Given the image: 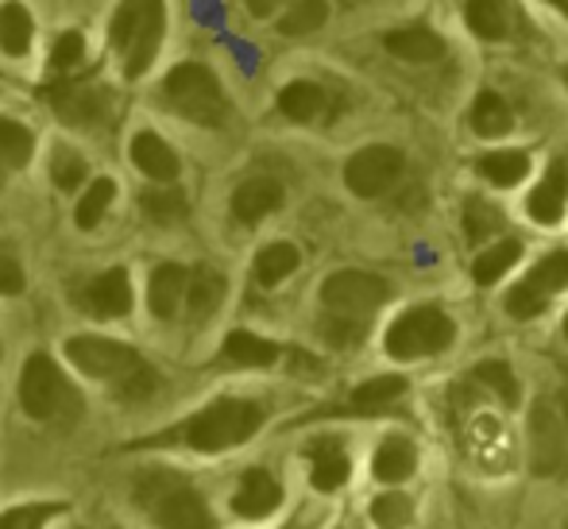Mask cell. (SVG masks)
I'll return each mask as SVG.
<instances>
[{
	"label": "cell",
	"mask_w": 568,
	"mask_h": 529,
	"mask_svg": "<svg viewBox=\"0 0 568 529\" xmlns=\"http://www.w3.org/2000/svg\"><path fill=\"white\" fill-rule=\"evenodd\" d=\"M471 379H476L484 390H491V395L499 398L503 406H515L518 403V379H515V372L503 364V359H484V364H476Z\"/></svg>",
	"instance_id": "e575fe53"
},
{
	"label": "cell",
	"mask_w": 568,
	"mask_h": 529,
	"mask_svg": "<svg viewBox=\"0 0 568 529\" xmlns=\"http://www.w3.org/2000/svg\"><path fill=\"white\" fill-rule=\"evenodd\" d=\"M403 395H406L403 375H375V379L359 383V387L352 390V398H348V406H344V410H348V414H383L390 403H398Z\"/></svg>",
	"instance_id": "44dd1931"
},
{
	"label": "cell",
	"mask_w": 568,
	"mask_h": 529,
	"mask_svg": "<svg viewBox=\"0 0 568 529\" xmlns=\"http://www.w3.org/2000/svg\"><path fill=\"white\" fill-rule=\"evenodd\" d=\"M82 302L93 317H124L132 309V278H128L124 267L105 271L85 286Z\"/></svg>",
	"instance_id": "4fadbf2b"
},
{
	"label": "cell",
	"mask_w": 568,
	"mask_h": 529,
	"mask_svg": "<svg viewBox=\"0 0 568 529\" xmlns=\"http://www.w3.org/2000/svg\"><path fill=\"white\" fill-rule=\"evenodd\" d=\"M163 101L179 112L182 120H194L202 128H221L229 120V98L210 67L202 62H182L166 74Z\"/></svg>",
	"instance_id": "5b68a950"
},
{
	"label": "cell",
	"mask_w": 568,
	"mask_h": 529,
	"mask_svg": "<svg viewBox=\"0 0 568 529\" xmlns=\"http://www.w3.org/2000/svg\"><path fill=\"white\" fill-rule=\"evenodd\" d=\"M163 0H120L113 16V47L120 51L128 78L148 74V67L159 54V43H163Z\"/></svg>",
	"instance_id": "277c9868"
},
{
	"label": "cell",
	"mask_w": 568,
	"mask_h": 529,
	"mask_svg": "<svg viewBox=\"0 0 568 529\" xmlns=\"http://www.w3.org/2000/svg\"><path fill=\"white\" fill-rule=\"evenodd\" d=\"M51 179L59 190H78L85 179V159L74 147H59L51 155Z\"/></svg>",
	"instance_id": "f35d334b"
},
{
	"label": "cell",
	"mask_w": 568,
	"mask_h": 529,
	"mask_svg": "<svg viewBox=\"0 0 568 529\" xmlns=\"http://www.w3.org/2000/svg\"><path fill=\"white\" fill-rule=\"evenodd\" d=\"M85 59V39L82 31H62L59 39H54V51H51V70L54 74H62V70H74L78 62Z\"/></svg>",
	"instance_id": "60d3db41"
},
{
	"label": "cell",
	"mask_w": 568,
	"mask_h": 529,
	"mask_svg": "<svg viewBox=\"0 0 568 529\" xmlns=\"http://www.w3.org/2000/svg\"><path fill=\"white\" fill-rule=\"evenodd\" d=\"M298 263H302V255H298V247L294 244H267L260 255H255V283L260 286H278L283 278H291L294 271H298Z\"/></svg>",
	"instance_id": "f546056e"
},
{
	"label": "cell",
	"mask_w": 568,
	"mask_h": 529,
	"mask_svg": "<svg viewBox=\"0 0 568 529\" xmlns=\"http://www.w3.org/2000/svg\"><path fill=\"white\" fill-rule=\"evenodd\" d=\"M221 302H225V275H221V271H213V267L190 271L186 298H182V306L190 309V317H194V321L213 317Z\"/></svg>",
	"instance_id": "ffe728a7"
},
{
	"label": "cell",
	"mask_w": 568,
	"mask_h": 529,
	"mask_svg": "<svg viewBox=\"0 0 568 529\" xmlns=\"http://www.w3.org/2000/svg\"><path fill=\"white\" fill-rule=\"evenodd\" d=\"M565 205H568V159H554L546 179L534 186L526 210H530L538 224H557L565 216Z\"/></svg>",
	"instance_id": "9a60e30c"
},
{
	"label": "cell",
	"mask_w": 568,
	"mask_h": 529,
	"mask_svg": "<svg viewBox=\"0 0 568 529\" xmlns=\"http://www.w3.org/2000/svg\"><path fill=\"white\" fill-rule=\"evenodd\" d=\"M348 456H344L341 445H333V440H325V445H317L314 452H310V484L317 487V491H337V487L348 484Z\"/></svg>",
	"instance_id": "d4e9b609"
},
{
	"label": "cell",
	"mask_w": 568,
	"mask_h": 529,
	"mask_svg": "<svg viewBox=\"0 0 568 529\" xmlns=\"http://www.w3.org/2000/svg\"><path fill=\"white\" fill-rule=\"evenodd\" d=\"M278 4H283V0H247V8H252L255 16H271Z\"/></svg>",
	"instance_id": "7bdbcfd3"
},
{
	"label": "cell",
	"mask_w": 568,
	"mask_h": 529,
	"mask_svg": "<svg viewBox=\"0 0 568 529\" xmlns=\"http://www.w3.org/2000/svg\"><path fill=\"white\" fill-rule=\"evenodd\" d=\"M515 128V112L495 90H484L471 101V132L484 135V140H499Z\"/></svg>",
	"instance_id": "4316f807"
},
{
	"label": "cell",
	"mask_w": 568,
	"mask_h": 529,
	"mask_svg": "<svg viewBox=\"0 0 568 529\" xmlns=\"http://www.w3.org/2000/svg\"><path fill=\"white\" fill-rule=\"evenodd\" d=\"M325 109H329V93L317 82H291L278 93V112H283L286 120H298V124L317 120Z\"/></svg>",
	"instance_id": "cb8c5ba5"
},
{
	"label": "cell",
	"mask_w": 568,
	"mask_h": 529,
	"mask_svg": "<svg viewBox=\"0 0 568 529\" xmlns=\"http://www.w3.org/2000/svg\"><path fill=\"white\" fill-rule=\"evenodd\" d=\"M186 283L190 271L179 267V263H163V267L151 271L148 283V306L159 321H171L182 309V298H186Z\"/></svg>",
	"instance_id": "e0dca14e"
},
{
	"label": "cell",
	"mask_w": 568,
	"mask_h": 529,
	"mask_svg": "<svg viewBox=\"0 0 568 529\" xmlns=\"http://www.w3.org/2000/svg\"><path fill=\"white\" fill-rule=\"evenodd\" d=\"M67 356L78 372H85L90 379L113 383L124 398H148L159 387L155 367L135 348L109 340V336H74V340H67Z\"/></svg>",
	"instance_id": "7a4b0ae2"
},
{
	"label": "cell",
	"mask_w": 568,
	"mask_h": 529,
	"mask_svg": "<svg viewBox=\"0 0 568 529\" xmlns=\"http://www.w3.org/2000/svg\"><path fill=\"white\" fill-rule=\"evenodd\" d=\"M20 403L31 418L39 421H59V418H74L82 410V395L74 390V383L59 372L51 356L36 352L28 356L20 372Z\"/></svg>",
	"instance_id": "52a82bcc"
},
{
	"label": "cell",
	"mask_w": 568,
	"mask_h": 529,
	"mask_svg": "<svg viewBox=\"0 0 568 529\" xmlns=\"http://www.w3.org/2000/svg\"><path fill=\"white\" fill-rule=\"evenodd\" d=\"M263 406L247 403V398H221V403L205 406L202 414H194L186 425H179L174 433H166L163 440H179V445H190L197 452H225V448H236L252 437L263 425Z\"/></svg>",
	"instance_id": "3957f363"
},
{
	"label": "cell",
	"mask_w": 568,
	"mask_h": 529,
	"mask_svg": "<svg viewBox=\"0 0 568 529\" xmlns=\"http://www.w3.org/2000/svg\"><path fill=\"white\" fill-rule=\"evenodd\" d=\"M283 502V487H278V479L271 476V471L263 468H252L244 479H240L236 495H232V510H236L240 518H267L271 510Z\"/></svg>",
	"instance_id": "5bb4252c"
},
{
	"label": "cell",
	"mask_w": 568,
	"mask_h": 529,
	"mask_svg": "<svg viewBox=\"0 0 568 529\" xmlns=\"http://www.w3.org/2000/svg\"><path fill=\"white\" fill-rule=\"evenodd\" d=\"M390 283L372 271H337L322 283V333L337 348H352L367 336L372 317L387 306Z\"/></svg>",
	"instance_id": "6da1fadb"
},
{
	"label": "cell",
	"mask_w": 568,
	"mask_h": 529,
	"mask_svg": "<svg viewBox=\"0 0 568 529\" xmlns=\"http://www.w3.org/2000/svg\"><path fill=\"white\" fill-rule=\"evenodd\" d=\"M278 359V344L263 340V336L247 333V328H236L225 340V364L236 367H271Z\"/></svg>",
	"instance_id": "83f0119b"
},
{
	"label": "cell",
	"mask_w": 568,
	"mask_h": 529,
	"mask_svg": "<svg viewBox=\"0 0 568 529\" xmlns=\"http://www.w3.org/2000/svg\"><path fill=\"white\" fill-rule=\"evenodd\" d=\"M549 4H554L557 12H565V16H568V0H549Z\"/></svg>",
	"instance_id": "ee69618b"
},
{
	"label": "cell",
	"mask_w": 568,
	"mask_h": 529,
	"mask_svg": "<svg viewBox=\"0 0 568 529\" xmlns=\"http://www.w3.org/2000/svg\"><path fill=\"white\" fill-rule=\"evenodd\" d=\"M113 197H116V186L109 179H98L90 190H85V197L78 202V228H98L101 221H105V213H109V205H113Z\"/></svg>",
	"instance_id": "d590c367"
},
{
	"label": "cell",
	"mask_w": 568,
	"mask_h": 529,
	"mask_svg": "<svg viewBox=\"0 0 568 529\" xmlns=\"http://www.w3.org/2000/svg\"><path fill=\"white\" fill-rule=\"evenodd\" d=\"M140 507L163 529H217L202 495L171 471H159L148 484H140Z\"/></svg>",
	"instance_id": "8992f818"
},
{
	"label": "cell",
	"mask_w": 568,
	"mask_h": 529,
	"mask_svg": "<svg viewBox=\"0 0 568 529\" xmlns=\"http://www.w3.org/2000/svg\"><path fill=\"white\" fill-rule=\"evenodd\" d=\"M530 468L534 476L568 471V395H541L530 410Z\"/></svg>",
	"instance_id": "ba28073f"
},
{
	"label": "cell",
	"mask_w": 568,
	"mask_h": 529,
	"mask_svg": "<svg viewBox=\"0 0 568 529\" xmlns=\"http://www.w3.org/2000/svg\"><path fill=\"white\" fill-rule=\"evenodd\" d=\"M372 518H375V526H379V529H403V526H410L414 507H410V499H406V495L387 491V495H379V499L372 502Z\"/></svg>",
	"instance_id": "74e56055"
},
{
	"label": "cell",
	"mask_w": 568,
	"mask_h": 529,
	"mask_svg": "<svg viewBox=\"0 0 568 529\" xmlns=\"http://www.w3.org/2000/svg\"><path fill=\"white\" fill-rule=\"evenodd\" d=\"M499 228H503V213L495 210L491 202H484V197H471V202L464 205V232H468L471 244H484V240L495 236Z\"/></svg>",
	"instance_id": "8d00e7d4"
},
{
	"label": "cell",
	"mask_w": 568,
	"mask_h": 529,
	"mask_svg": "<svg viewBox=\"0 0 568 529\" xmlns=\"http://www.w3.org/2000/svg\"><path fill=\"white\" fill-rule=\"evenodd\" d=\"M383 47H387L395 59L403 62H437L445 59V39L437 35L434 28H422V23H410V28H398L383 35Z\"/></svg>",
	"instance_id": "ac0fdd59"
},
{
	"label": "cell",
	"mask_w": 568,
	"mask_h": 529,
	"mask_svg": "<svg viewBox=\"0 0 568 529\" xmlns=\"http://www.w3.org/2000/svg\"><path fill=\"white\" fill-rule=\"evenodd\" d=\"M140 205H143V216H148L151 224H163V228L186 221V213H190L182 190H163V186H159V190H143Z\"/></svg>",
	"instance_id": "1f68e13d"
},
{
	"label": "cell",
	"mask_w": 568,
	"mask_h": 529,
	"mask_svg": "<svg viewBox=\"0 0 568 529\" xmlns=\"http://www.w3.org/2000/svg\"><path fill=\"white\" fill-rule=\"evenodd\" d=\"M565 286H568V252H554L541 263H534L523 283L510 286L503 306H507V314L515 321H530V317H538Z\"/></svg>",
	"instance_id": "30bf717a"
},
{
	"label": "cell",
	"mask_w": 568,
	"mask_h": 529,
	"mask_svg": "<svg viewBox=\"0 0 568 529\" xmlns=\"http://www.w3.org/2000/svg\"><path fill=\"white\" fill-rule=\"evenodd\" d=\"M54 515H62L59 502H36V507H16L0 515V529H43Z\"/></svg>",
	"instance_id": "ab89813d"
},
{
	"label": "cell",
	"mask_w": 568,
	"mask_h": 529,
	"mask_svg": "<svg viewBox=\"0 0 568 529\" xmlns=\"http://www.w3.org/2000/svg\"><path fill=\"white\" fill-rule=\"evenodd\" d=\"M31 16L23 4H4L0 8V51L12 54V59H20V54H28L31 47Z\"/></svg>",
	"instance_id": "4dcf8cb0"
},
{
	"label": "cell",
	"mask_w": 568,
	"mask_h": 529,
	"mask_svg": "<svg viewBox=\"0 0 568 529\" xmlns=\"http://www.w3.org/2000/svg\"><path fill=\"white\" fill-rule=\"evenodd\" d=\"M325 20H329V0H294L283 12V20H278V31L283 35H310Z\"/></svg>",
	"instance_id": "d6a6232c"
},
{
	"label": "cell",
	"mask_w": 568,
	"mask_h": 529,
	"mask_svg": "<svg viewBox=\"0 0 568 529\" xmlns=\"http://www.w3.org/2000/svg\"><path fill=\"white\" fill-rule=\"evenodd\" d=\"M23 291V271L12 255L0 247V294H20Z\"/></svg>",
	"instance_id": "b9f144b4"
},
{
	"label": "cell",
	"mask_w": 568,
	"mask_h": 529,
	"mask_svg": "<svg viewBox=\"0 0 568 529\" xmlns=\"http://www.w3.org/2000/svg\"><path fill=\"white\" fill-rule=\"evenodd\" d=\"M456 340V325L445 309L414 306L387 328V356L390 359H422L437 356Z\"/></svg>",
	"instance_id": "9c48e42d"
},
{
	"label": "cell",
	"mask_w": 568,
	"mask_h": 529,
	"mask_svg": "<svg viewBox=\"0 0 568 529\" xmlns=\"http://www.w3.org/2000/svg\"><path fill=\"white\" fill-rule=\"evenodd\" d=\"M518 260H523V244H518V240H499V244L484 247V252L476 255L471 278H476L479 286H495Z\"/></svg>",
	"instance_id": "f1b7e54d"
},
{
	"label": "cell",
	"mask_w": 568,
	"mask_h": 529,
	"mask_svg": "<svg viewBox=\"0 0 568 529\" xmlns=\"http://www.w3.org/2000/svg\"><path fill=\"white\" fill-rule=\"evenodd\" d=\"M31 151H36V140H31L28 128L16 124V120H0V166L20 171V166H28Z\"/></svg>",
	"instance_id": "836d02e7"
},
{
	"label": "cell",
	"mask_w": 568,
	"mask_h": 529,
	"mask_svg": "<svg viewBox=\"0 0 568 529\" xmlns=\"http://www.w3.org/2000/svg\"><path fill=\"white\" fill-rule=\"evenodd\" d=\"M565 529H568V526H565Z\"/></svg>",
	"instance_id": "c3c4849f"
},
{
	"label": "cell",
	"mask_w": 568,
	"mask_h": 529,
	"mask_svg": "<svg viewBox=\"0 0 568 529\" xmlns=\"http://www.w3.org/2000/svg\"><path fill=\"white\" fill-rule=\"evenodd\" d=\"M283 205V186L275 179H247L232 194V216L240 224H260L263 216H271Z\"/></svg>",
	"instance_id": "2e32d148"
},
{
	"label": "cell",
	"mask_w": 568,
	"mask_h": 529,
	"mask_svg": "<svg viewBox=\"0 0 568 529\" xmlns=\"http://www.w3.org/2000/svg\"><path fill=\"white\" fill-rule=\"evenodd\" d=\"M0 182H4V166H0Z\"/></svg>",
	"instance_id": "bcb514c9"
},
{
	"label": "cell",
	"mask_w": 568,
	"mask_h": 529,
	"mask_svg": "<svg viewBox=\"0 0 568 529\" xmlns=\"http://www.w3.org/2000/svg\"><path fill=\"white\" fill-rule=\"evenodd\" d=\"M132 163L155 182H174V179H179V155H174L171 143L159 140L155 132L135 135V140H132Z\"/></svg>",
	"instance_id": "d6986e66"
},
{
	"label": "cell",
	"mask_w": 568,
	"mask_h": 529,
	"mask_svg": "<svg viewBox=\"0 0 568 529\" xmlns=\"http://www.w3.org/2000/svg\"><path fill=\"white\" fill-rule=\"evenodd\" d=\"M565 82H568V67H565Z\"/></svg>",
	"instance_id": "7dc6e473"
},
{
	"label": "cell",
	"mask_w": 568,
	"mask_h": 529,
	"mask_svg": "<svg viewBox=\"0 0 568 529\" xmlns=\"http://www.w3.org/2000/svg\"><path fill=\"white\" fill-rule=\"evenodd\" d=\"M476 171L484 174L491 186L499 190H510L530 174V155L526 151H515V147H503V151H487L484 159L476 163Z\"/></svg>",
	"instance_id": "484cf974"
},
{
	"label": "cell",
	"mask_w": 568,
	"mask_h": 529,
	"mask_svg": "<svg viewBox=\"0 0 568 529\" xmlns=\"http://www.w3.org/2000/svg\"><path fill=\"white\" fill-rule=\"evenodd\" d=\"M406 159L390 143H372V147L356 151V155L344 163V182L356 197H383L403 174Z\"/></svg>",
	"instance_id": "7c38bea8"
},
{
	"label": "cell",
	"mask_w": 568,
	"mask_h": 529,
	"mask_svg": "<svg viewBox=\"0 0 568 529\" xmlns=\"http://www.w3.org/2000/svg\"><path fill=\"white\" fill-rule=\"evenodd\" d=\"M414 468H418V448H414L406 437L383 440L379 452H375V460H372V471L379 484H403V479L414 476Z\"/></svg>",
	"instance_id": "7402d4cb"
},
{
	"label": "cell",
	"mask_w": 568,
	"mask_h": 529,
	"mask_svg": "<svg viewBox=\"0 0 568 529\" xmlns=\"http://www.w3.org/2000/svg\"><path fill=\"white\" fill-rule=\"evenodd\" d=\"M47 101H51L54 116L62 124H74V128H98L113 116V93L105 85L90 82V78H78V82H59L47 90Z\"/></svg>",
	"instance_id": "8fae6325"
},
{
	"label": "cell",
	"mask_w": 568,
	"mask_h": 529,
	"mask_svg": "<svg viewBox=\"0 0 568 529\" xmlns=\"http://www.w3.org/2000/svg\"><path fill=\"white\" fill-rule=\"evenodd\" d=\"M565 336H568V314H565Z\"/></svg>",
	"instance_id": "f6af8a7d"
},
{
	"label": "cell",
	"mask_w": 568,
	"mask_h": 529,
	"mask_svg": "<svg viewBox=\"0 0 568 529\" xmlns=\"http://www.w3.org/2000/svg\"><path fill=\"white\" fill-rule=\"evenodd\" d=\"M464 20L487 43H503L510 35V0H468Z\"/></svg>",
	"instance_id": "603a6c76"
}]
</instances>
